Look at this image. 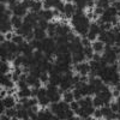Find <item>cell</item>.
<instances>
[{
	"label": "cell",
	"mask_w": 120,
	"mask_h": 120,
	"mask_svg": "<svg viewBox=\"0 0 120 120\" xmlns=\"http://www.w3.org/2000/svg\"><path fill=\"white\" fill-rule=\"evenodd\" d=\"M12 28H13V25H12L11 21H8V22H3V23H1V34L10 33Z\"/></svg>",
	"instance_id": "cell-15"
},
{
	"label": "cell",
	"mask_w": 120,
	"mask_h": 120,
	"mask_svg": "<svg viewBox=\"0 0 120 120\" xmlns=\"http://www.w3.org/2000/svg\"><path fill=\"white\" fill-rule=\"evenodd\" d=\"M63 98H64V101L71 103L73 100H75V97H73V91H70V90H68V91H65L64 95H63Z\"/></svg>",
	"instance_id": "cell-23"
},
{
	"label": "cell",
	"mask_w": 120,
	"mask_h": 120,
	"mask_svg": "<svg viewBox=\"0 0 120 120\" xmlns=\"http://www.w3.org/2000/svg\"><path fill=\"white\" fill-rule=\"evenodd\" d=\"M12 41H13L15 43H17V45H21L22 42H24V41H25V37H24V36H22V35L15 34V35H13V37H12Z\"/></svg>",
	"instance_id": "cell-27"
},
{
	"label": "cell",
	"mask_w": 120,
	"mask_h": 120,
	"mask_svg": "<svg viewBox=\"0 0 120 120\" xmlns=\"http://www.w3.org/2000/svg\"><path fill=\"white\" fill-rule=\"evenodd\" d=\"M40 81H41V83H49V73L48 72H42L41 76H40Z\"/></svg>",
	"instance_id": "cell-30"
},
{
	"label": "cell",
	"mask_w": 120,
	"mask_h": 120,
	"mask_svg": "<svg viewBox=\"0 0 120 120\" xmlns=\"http://www.w3.org/2000/svg\"><path fill=\"white\" fill-rule=\"evenodd\" d=\"M89 65H90V68L93 70V71H98L100 68H102V66H101V61H96V60H90V63H89Z\"/></svg>",
	"instance_id": "cell-22"
},
{
	"label": "cell",
	"mask_w": 120,
	"mask_h": 120,
	"mask_svg": "<svg viewBox=\"0 0 120 120\" xmlns=\"http://www.w3.org/2000/svg\"><path fill=\"white\" fill-rule=\"evenodd\" d=\"M73 70L76 72L81 73V75H88L90 71H91V68H90V65L88 63H79V64H75V67Z\"/></svg>",
	"instance_id": "cell-2"
},
{
	"label": "cell",
	"mask_w": 120,
	"mask_h": 120,
	"mask_svg": "<svg viewBox=\"0 0 120 120\" xmlns=\"http://www.w3.org/2000/svg\"><path fill=\"white\" fill-rule=\"evenodd\" d=\"M85 59H86V58H85L84 52H79V53H75V54H72V63H73V64L83 63Z\"/></svg>",
	"instance_id": "cell-10"
},
{
	"label": "cell",
	"mask_w": 120,
	"mask_h": 120,
	"mask_svg": "<svg viewBox=\"0 0 120 120\" xmlns=\"http://www.w3.org/2000/svg\"><path fill=\"white\" fill-rule=\"evenodd\" d=\"M107 37H108V31H107V30H102V31L97 35L98 41H101V42H103V43L107 42Z\"/></svg>",
	"instance_id": "cell-26"
},
{
	"label": "cell",
	"mask_w": 120,
	"mask_h": 120,
	"mask_svg": "<svg viewBox=\"0 0 120 120\" xmlns=\"http://www.w3.org/2000/svg\"><path fill=\"white\" fill-rule=\"evenodd\" d=\"M93 115H94V118H96V119H101V118H103L101 109H95V112H94Z\"/></svg>",
	"instance_id": "cell-40"
},
{
	"label": "cell",
	"mask_w": 120,
	"mask_h": 120,
	"mask_svg": "<svg viewBox=\"0 0 120 120\" xmlns=\"http://www.w3.org/2000/svg\"><path fill=\"white\" fill-rule=\"evenodd\" d=\"M79 81H81V73H77V75H75L73 77H72V84L75 85L76 83H78Z\"/></svg>",
	"instance_id": "cell-43"
},
{
	"label": "cell",
	"mask_w": 120,
	"mask_h": 120,
	"mask_svg": "<svg viewBox=\"0 0 120 120\" xmlns=\"http://www.w3.org/2000/svg\"><path fill=\"white\" fill-rule=\"evenodd\" d=\"M17 85H18L19 90H22V89H26L29 84L26 83V81H21V79H19V81L17 82Z\"/></svg>",
	"instance_id": "cell-36"
},
{
	"label": "cell",
	"mask_w": 120,
	"mask_h": 120,
	"mask_svg": "<svg viewBox=\"0 0 120 120\" xmlns=\"http://www.w3.org/2000/svg\"><path fill=\"white\" fill-rule=\"evenodd\" d=\"M5 108H6V107H5L4 102L1 101V103H0V112H1V113H4V112H5Z\"/></svg>",
	"instance_id": "cell-52"
},
{
	"label": "cell",
	"mask_w": 120,
	"mask_h": 120,
	"mask_svg": "<svg viewBox=\"0 0 120 120\" xmlns=\"http://www.w3.org/2000/svg\"><path fill=\"white\" fill-rule=\"evenodd\" d=\"M18 97L19 98H22V97H31V89H22V90H19L18 91Z\"/></svg>",
	"instance_id": "cell-18"
},
{
	"label": "cell",
	"mask_w": 120,
	"mask_h": 120,
	"mask_svg": "<svg viewBox=\"0 0 120 120\" xmlns=\"http://www.w3.org/2000/svg\"><path fill=\"white\" fill-rule=\"evenodd\" d=\"M84 109H85V112H86L89 115H93L94 112H95V107H94V106H88V107H85Z\"/></svg>",
	"instance_id": "cell-39"
},
{
	"label": "cell",
	"mask_w": 120,
	"mask_h": 120,
	"mask_svg": "<svg viewBox=\"0 0 120 120\" xmlns=\"http://www.w3.org/2000/svg\"><path fill=\"white\" fill-rule=\"evenodd\" d=\"M112 94H113L114 97H119V96H120V91H119V90H116V89L113 90V93H112Z\"/></svg>",
	"instance_id": "cell-51"
},
{
	"label": "cell",
	"mask_w": 120,
	"mask_h": 120,
	"mask_svg": "<svg viewBox=\"0 0 120 120\" xmlns=\"http://www.w3.org/2000/svg\"><path fill=\"white\" fill-rule=\"evenodd\" d=\"M101 59H102V56H101V54H100V53H94L93 60H96V61H101Z\"/></svg>",
	"instance_id": "cell-46"
},
{
	"label": "cell",
	"mask_w": 120,
	"mask_h": 120,
	"mask_svg": "<svg viewBox=\"0 0 120 120\" xmlns=\"http://www.w3.org/2000/svg\"><path fill=\"white\" fill-rule=\"evenodd\" d=\"M102 58L107 61V64H108V65H112V64H115V61H116L118 58H119V55L113 51V48H112L111 51L105 52V54H103V56H102Z\"/></svg>",
	"instance_id": "cell-3"
},
{
	"label": "cell",
	"mask_w": 120,
	"mask_h": 120,
	"mask_svg": "<svg viewBox=\"0 0 120 120\" xmlns=\"http://www.w3.org/2000/svg\"><path fill=\"white\" fill-rule=\"evenodd\" d=\"M86 37L90 40V41H94V40L97 37V35H96V34H94V33H90V31H89V33L86 34Z\"/></svg>",
	"instance_id": "cell-44"
},
{
	"label": "cell",
	"mask_w": 120,
	"mask_h": 120,
	"mask_svg": "<svg viewBox=\"0 0 120 120\" xmlns=\"http://www.w3.org/2000/svg\"><path fill=\"white\" fill-rule=\"evenodd\" d=\"M55 8L58 10V11H60L61 13H64V10H65V5H64V4H63L61 1H60V3H58V4H56Z\"/></svg>",
	"instance_id": "cell-41"
},
{
	"label": "cell",
	"mask_w": 120,
	"mask_h": 120,
	"mask_svg": "<svg viewBox=\"0 0 120 120\" xmlns=\"http://www.w3.org/2000/svg\"><path fill=\"white\" fill-rule=\"evenodd\" d=\"M23 61H24V55H23V54H22V55H17L16 59H15V61H13L15 67H17V66H22V65H23Z\"/></svg>",
	"instance_id": "cell-28"
},
{
	"label": "cell",
	"mask_w": 120,
	"mask_h": 120,
	"mask_svg": "<svg viewBox=\"0 0 120 120\" xmlns=\"http://www.w3.org/2000/svg\"><path fill=\"white\" fill-rule=\"evenodd\" d=\"M79 107H81V106H79V102L78 101H76V100H73V101L71 102V103H70V108H71L72 109V111H77V109L79 108Z\"/></svg>",
	"instance_id": "cell-37"
},
{
	"label": "cell",
	"mask_w": 120,
	"mask_h": 120,
	"mask_svg": "<svg viewBox=\"0 0 120 120\" xmlns=\"http://www.w3.org/2000/svg\"><path fill=\"white\" fill-rule=\"evenodd\" d=\"M112 4H113L112 6H113L114 8H116L118 11H120V0H119V1L116 0V1H114V3H112Z\"/></svg>",
	"instance_id": "cell-48"
},
{
	"label": "cell",
	"mask_w": 120,
	"mask_h": 120,
	"mask_svg": "<svg viewBox=\"0 0 120 120\" xmlns=\"http://www.w3.org/2000/svg\"><path fill=\"white\" fill-rule=\"evenodd\" d=\"M96 6H100L102 8H108L109 7V0H97L96 1Z\"/></svg>",
	"instance_id": "cell-29"
},
{
	"label": "cell",
	"mask_w": 120,
	"mask_h": 120,
	"mask_svg": "<svg viewBox=\"0 0 120 120\" xmlns=\"http://www.w3.org/2000/svg\"><path fill=\"white\" fill-rule=\"evenodd\" d=\"M58 25H59V23H49V25H48V28H47V30H46L47 35H48L49 37H53V36L56 35Z\"/></svg>",
	"instance_id": "cell-11"
},
{
	"label": "cell",
	"mask_w": 120,
	"mask_h": 120,
	"mask_svg": "<svg viewBox=\"0 0 120 120\" xmlns=\"http://www.w3.org/2000/svg\"><path fill=\"white\" fill-rule=\"evenodd\" d=\"M70 31H71V28L66 24H59L58 25V29H56V35L58 36H61V35H67Z\"/></svg>",
	"instance_id": "cell-8"
},
{
	"label": "cell",
	"mask_w": 120,
	"mask_h": 120,
	"mask_svg": "<svg viewBox=\"0 0 120 120\" xmlns=\"http://www.w3.org/2000/svg\"><path fill=\"white\" fill-rule=\"evenodd\" d=\"M10 8L12 10V12L15 16H18V17H25L28 15V8L22 4V3H17L16 5L13 6H10Z\"/></svg>",
	"instance_id": "cell-1"
},
{
	"label": "cell",
	"mask_w": 120,
	"mask_h": 120,
	"mask_svg": "<svg viewBox=\"0 0 120 120\" xmlns=\"http://www.w3.org/2000/svg\"><path fill=\"white\" fill-rule=\"evenodd\" d=\"M76 5H73L72 3H67L65 5V10H64V13H65V17L66 18H72V16L75 15L76 12Z\"/></svg>",
	"instance_id": "cell-5"
},
{
	"label": "cell",
	"mask_w": 120,
	"mask_h": 120,
	"mask_svg": "<svg viewBox=\"0 0 120 120\" xmlns=\"http://www.w3.org/2000/svg\"><path fill=\"white\" fill-rule=\"evenodd\" d=\"M83 52H84V54H85V58H86V59H89V60H91V59H93V55H94V53H95L91 46L84 47Z\"/></svg>",
	"instance_id": "cell-19"
},
{
	"label": "cell",
	"mask_w": 120,
	"mask_h": 120,
	"mask_svg": "<svg viewBox=\"0 0 120 120\" xmlns=\"http://www.w3.org/2000/svg\"><path fill=\"white\" fill-rule=\"evenodd\" d=\"M37 115H38V119H58L51 109H42V111H38Z\"/></svg>",
	"instance_id": "cell-4"
},
{
	"label": "cell",
	"mask_w": 120,
	"mask_h": 120,
	"mask_svg": "<svg viewBox=\"0 0 120 120\" xmlns=\"http://www.w3.org/2000/svg\"><path fill=\"white\" fill-rule=\"evenodd\" d=\"M73 97H75V100H76V101H79V100H81L82 97H84V96L82 95L81 90L75 88V89H73Z\"/></svg>",
	"instance_id": "cell-32"
},
{
	"label": "cell",
	"mask_w": 120,
	"mask_h": 120,
	"mask_svg": "<svg viewBox=\"0 0 120 120\" xmlns=\"http://www.w3.org/2000/svg\"><path fill=\"white\" fill-rule=\"evenodd\" d=\"M94 15L95 16H97V17H100V16H102L103 15V12H105V8H102V7H100V6H96L94 10Z\"/></svg>",
	"instance_id": "cell-35"
},
{
	"label": "cell",
	"mask_w": 120,
	"mask_h": 120,
	"mask_svg": "<svg viewBox=\"0 0 120 120\" xmlns=\"http://www.w3.org/2000/svg\"><path fill=\"white\" fill-rule=\"evenodd\" d=\"M6 94H7V93H6V90H1V98H4Z\"/></svg>",
	"instance_id": "cell-54"
},
{
	"label": "cell",
	"mask_w": 120,
	"mask_h": 120,
	"mask_svg": "<svg viewBox=\"0 0 120 120\" xmlns=\"http://www.w3.org/2000/svg\"><path fill=\"white\" fill-rule=\"evenodd\" d=\"M7 94H10V95H12V94H15V89H13V88H11V89H8V91H7Z\"/></svg>",
	"instance_id": "cell-53"
},
{
	"label": "cell",
	"mask_w": 120,
	"mask_h": 120,
	"mask_svg": "<svg viewBox=\"0 0 120 120\" xmlns=\"http://www.w3.org/2000/svg\"><path fill=\"white\" fill-rule=\"evenodd\" d=\"M17 119H30L29 118V113H28V109L26 108H23V109H19L17 111Z\"/></svg>",
	"instance_id": "cell-17"
},
{
	"label": "cell",
	"mask_w": 120,
	"mask_h": 120,
	"mask_svg": "<svg viewBox=\"0 0 120 120\" xmlns=\"http://www.w3.org/2000/svg\"><path fill=\"white\" fill-rule=\"evenodd\" d=\"M119 15H120V11H119Z\"/></svg>",
	"instance_id": "cell-56"
},
{
	"label": "cell",
	"mask_w": 120,
	"mask_h": 120,
	"mask_svg": "<svg viewBox=\"0 0 120 120\" xmlns=\"http://www.w3.org/2000/svg\"><path fill=\"white\" fill-rule=\"evenodd\" d=\"M11 23H12V25H13V28L15 29H19L22 25H23V19H22V17H18V16H12L11 17Z\"/></svg>",
	"instance_id": "cell-12"
},
{
	"label": "cell",
	"mask_w": 120,
	"mask_h": 120,
	"mask_svg": "<svg viewBox=\"0 0 120 120\" xmlns=\"http://www.w3.org/2000/svg\"><path fill=\"white\" fill-rule=\"evenodd\" d=\"M12 81L13 82H18L19 81V75H17L16 72H13L12 73Z\"/></svg>",
	"instance_id": "cell-49"
},
{
	"label": "cell",
	"mask_w": 120,
	"mask_h": 120,
	"mask_svg": "<svg viewBox=\"0 0 120 120\" xmlns=\"http://www.w3.org/2000/svg\"><path fill=\"white\" fill-rule=\"evenodd\" d=\"M48 25H49V22H48V21H46V19H43V18H41V19L38 21V26L41 28V29H45V30H47Z\"/></svg>",
	"instance_id": "cell-33"
},
{
	"label": "cell",
	"mask_w": 120,
	"mask_h": 120,
	"mask_svg": "<svg viewBox=\"0 0 120 120\" xmlns=\"http://www.w3.org/2000/svg\"><path fill=\"white\" fill-rule=\"evenodd\" d=\"M93 49H94L95 53H101L105 49V43L101 42V41H96V42L93 43Z\"/></svg>",
	"instance_id": "cell-14"
},
{
	"label": "cell",
	"mask_w": 120,
	"mask_h": 120,
	"mask_svg": "<svg viewBox=\"0 0 120 120\" xmlns=\"http://www.w3.org/2000/svg\"><path fill=\"white\" fill-rule=\"evenodd\" d=\"M13 35H15V34H12L11 31H10V33H6V34H5V37H6L7 41H12V37H13Z\"/></svg>",
	"instance_id": "cell-47"
},
{
	"label": "cell",
	"mask_w": 120,
	"mask_h": 120,
	"mask_svg": "<svg viewBox=\"0 0 120 120\" xmlns=\"http://www.w3.org/2000/svg\"><path fill=\"white\" fill-rule=\"evenodd\" d=\"M38 89H40V88H35V86H33V89H31V97H37Z\"/></svg>",
	"instance_id": "cell-45"
},
{
	"label": "cell",
	"mask_w": 120,
	"mask_h": 120,
	"mask_svg": "<svg viewBox=\"0 0 120 120\" xmlns=\"http://www.w3.org/2000/svg\"><path fill=\"white\" fill-rule=\"evenodd\" d=\"M109 107H111L112 112H115V113L119 112V105H118V102H112V103H109Z\"/></svg>",
	"instance_id": "cell-38"
},
{
	"label": "cell",
	"mask_w": 120,
	"mask_h": 120,
	"mask_svg": "<svg viewBox=\"0 0 120 120\" xmlns=\"http://www.w3.org/2000/svg\"><path fill=\"white\" fill-rule=\"evenodd\" d=\"M100 109H101V112H102L103 118H106V119H109L111 114L113 113V112H112V109H111V107H109V106H106V105H103Z\"/></svg>",
	"instance_id": "cell-16"
},
{
	"label": "cell",
	"mask_w": 120,
	"mask_h": 120,
	"mask_svg": "<svg viewBox=\"0 0 120 120\" xmlns=\"http://www.w3.org/2000/svg\"><path fill=\"white\" fill-rule=\"evenodd\" d=\"M114 1H116V0H109V3H114Z\"/></svg>",
	"instance_id": "cell-55"
},
{
	"label": "cell",
	"mask_w": 120,
	"mask_h": 120,
	"mask_svg": "<svg viewBox=\"0 0 120 120\" xmlns=\"http://www.w3.org/2000/svg\"><path fill=\"white\" fill-rule=\"evenodd\" d=\"M5 114H6L8 118L17 119V109H16V107H12V108H6Z\"/></svg>",
	"instance_id": "cell-21"
},
{
	"label": "cell",
	"mask_w": 120,
	"mask_h": 120,
	"mask_svg": "<svg viewBox=\"0 0 120 120\" xmlns=\"http://www.w3.org/2000/svg\"><path fill=\"white\" fill-rule=\"evenodd\" d=\"M0 71H1V75H7V73L10 72V65H8L7 61H1Z\"/></svg>",
	"instance_id": "cell-25"
},
{
	"label": "cell",
	"mask_w": 120,
	"mask_h": 120,
	"mask_svg": "<svg viewBox=\"0 0 120 120\" xmlns=\"http://www.w3.org/2000/svg\"><path fill=\"white\" fill-rule=\"evenodd\" d=\"M93 105H94L95 108H101V107L105 105V102H103V100L98 95H96V96L93 98Z\"/></svg>",
	"instance_id": "cell-20"
},
{
	"label": "cell",
	"mask_w": 120,
	"mask_h": 120,
	"mask_svg": "<svg viewBox=\"0 0 120 120\" xmlns=\"http://www.w3.org/2000/svg\"><path fill=\"white\" fill-rule=\"evenodd\" d=\"M106 11H107V12H108L109 15H111L112 17H115V16H118V15H119V11H118L116 8H114L113 6H111V7L106 8Z\"/></svg>",
	"instance_id": "cell-34"
},
{
	"label": "cell",
	"mask_w": 120,
	"mask_h": 120,
	"mask_svg": "<svg viewBox=\"0 0 120 120\" xmlns=\"http://www.w3.org/2000/svg\"><path fill=\"white\" fill-rule=\"evenodd\" d=\"M82 45L84 46V47H88V46H91V41L88 38V37H83L82 38Z\"/></svg>",
	"instance_id": "cell-42"
},
{
	"label": "cell",
	"mask_w": 120,
	"mask_h": 120,
	"mask_svg": "<svg viewBox=\"0 0 120 120\" xmlns=\"http://www.w3.org/2000/svg\"><path fill=\"white\" fill-rule=\"evenodd\" d=\"M6 10H7V8H6V6L4 5V3H1V5H0V12L4 13V12L6 11Z\"/></svg>",
	"instance_id": "cell-50"
},
{
	"label": "cell",
	"mask_w": 120,
	"mask_h": 120,
	"mask_svg": "<svg viewBox=\"0 0 120 120\" xmlns=\"http://www.w3.org/2000/svg\"><path fill=\"white\" fill-rule=\"evenodd\" d=\"M59 103V108H60V111H67V109H70V103L68 102H66V101H59L58 102Z\"/></svg>",
	"instance_id": "cell-31"
},
{
	"label": "cell",
	"mask_w": 120,
	"mask_h": 120,
	"mask_svg": "<svg viewBox=\"0 0 120 120\" xmlns=\"http://www.w3.org/2000/svg\"><path fill=\"white\" fill-rule=\"evenodd\" d=\"M34 34H35V38L38 40V41H42L43 38L47 37V31L45 29H41L38 25L36 28H34Z\"/></svg>",
	"instance_id": "cell-6"
},
{
	"label": "cell",
	"mask_w": 120,
	"mask_h": 120,
	"mask_svg": "<svg viewBox=\"0 0 120 120\" xmlns=\"http://www.w3.org/2000/svg\"><path fill=\"white\" fill-rule=\"evenodd\" d=\"M38 15L41 16L43 19H46V21H52V19L54 18V15H53V11L51 8H43V10H41V11L38 12Z\"/></svg>",
	"instance_id": "cell-7"
},
{
	"label": "cell",
	"mask_w": 120,
	"mask_h": 120,
	"mask_svg": "<svg viewBox=\"0 0 120 120\" xmlns=\"http://www.w3.org/2000/svg\"><path fill=\"white\" fill-rule=\"evenodd\" d=\"M1 101L4 102L6 108H12L16 107V101H15V97L13 96H5L4 98H1Z\"/></svg>",
	"instance_id": "cell-9"
},
{
	"label": "cell",
	"mask_w": 120,
	"mask_h": 120,
	"mask_svg": "<svg viewBox=\"0 0 120 120\" xmlns=\"http://www.w3.org/2000/svg\"><path fill=\"white\" fill-rule=\"evenodd\" d=\"M42 7H43V3L41 0H34L30 10H31V12H40L42 10Z\"/></svg>",
	"instance_id": "cell-13"
},
{
	"label": "cell",
	"mask_w": 120,
	"mask_h": 120,
	"mask_svg": "<svg viewBox=\"0 0 120 120\" xmlns=\"http://www.w3.org/2000/svg\"><path fill=\"white\" fill-rule=\"evenodd\" d=\"M38 98V105H41V106H48L49 103H51V100H49V97L47 96V95H45V96H40V97H37Z\"/></svg>",
	"instance_id": "cell-24"
}]
</instances>
